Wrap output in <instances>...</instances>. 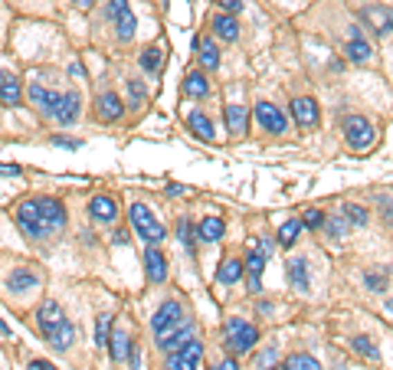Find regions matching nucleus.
Masks as SVG:
<instances>
[{
    "instance_id": "41",
    "label": "nucleus",
    "mask_w": 393,
    "mask_h": 370,
    "mask_svg": "<svg viewBox=\"0 0 393 370\" xmlns=\"http://www.w3.org/2000/svg\"><path fill=\"white\" fill-rule=\"evenodd\" d=\"M321 226H325L331 236H344V233H347V220H338V216H328Z\"/></svg>"
},
{
    "instance_id": "36",
    "label": "nucleus",
    "mask_w": 393,
    "mask_h": 370,
    "mask_svg": "<svg viewBox=\"0 0 393 370\" xmlns=\"http://www.w3.org/2000/svg\"><path fill=\"white\" fill-rule=\"evenodd\" d=\"M109 334H111V315H98V321H95V344L105 347V344H109Z\"/></svg>"
},
{
    "instance_id": "34",
    "label": "nucleus",
    "mask_w": 393,
    "mask_h": 370,
    "mask_svg": "<svg viewBox=\"0 0 393 370\" xmlns=\"http://www.w3.org/2000/svg\"><path fill=\"white\" fill-rule=\"evenodd\" d=\"M282 370H321V364L311 354H292V358L282 364Z\"/></svg>"
},
{
    "instance_id": "31",
    "label": "nucleus",
    "mask_w": 393,
    "mask_h": 370,
    "mask_svg": "<svg viewBox=\"0 0 393 370\" xmlns=\"http://www.w3.org/2000/svg\"><path fill=\"white\" fill-rule=\"evenodd\" d=\"M196 50H200V62L207 66V69H217L220 66V50H217V43L207 37L196 39Z\"/></svg>"
},
{
    "instance_id": "38",
    "label": "nucleus",
    "mask_w": 393,
    "mask_h": 370,
    "mask_svg": "<svg viewBox=\"0 0 393 370\" xmlns=\"http://www.w3.org/2000/svg\"><path fill=\"white\" fill-rule=\"evenodd\" d=\"M344 220L354 223V226H364V223H367V210H364V207H354V203H351V207H344Z\"/></svg>"
},
{
    "instance_id": "9",
    "label": "nucleus",
    "mask_w": 393,
    "mask_h": 370,
    "mask_svg": "<svg viewBox=\"0 0 393 370\" xmlns=\"http://www.w3.org/2000/svg\"><path fill=\"white\" fill-rule=\"evenodd\" d=\"M256 118L266 131H272V135H285V131H289V115H285L279 105H272V102H259Z\"/></svg>"
},
{
    "instance_id": "35",
    "label": "nucleus",
    "mask_w": 393,
    "mask_h": 370,
    "mask_svg": "<svg viewBox=\"0 0 393 370\" xmlns=\"http://www.w3.org/2000/svg\"><path fill=\"white\" fill-rule=\"evenodd\" d=\"M298 233H302V220H285L282 230H279V246H292Z\"/></svg>"
},
{
    "instance_id": "17",
    "label": "nucleus",
    "mask_w": 393,
    "mask_h": 370,
    "mask_svg": "<svg viewBox=\"0 0 393 370\" xmlns=\"http://www.w3.org/2000/svg\"><path fill=\"white\" fill-rule=\"evenodd\" d=\"M292 115L302 128H315L318 124V105H315V99H308V95L292 102Z\"/></svg>"
},
{
    "instance_id": "3",
    "label": "nucleus",
    "mask_w": 393,
    "mask_h": 370,
    "mask_svg": "<svg viewBox=\"0 0 393 370\" xmlns=\"http://www.w3.org/2000/svg\"><path fill=\"white\" fill-rule=\"evenodd\" d=\"M17 223H20V230H24L30 239H46V236H53V226H49L46 216L39 213L37 200H24V203L17 207Z\"/></svg>"
},
{
    "instance_id": "1",
    "label": "nucleus",
    "mask_w": 393,
    "mask_h": 370,
    "mask_svg": "<svg viewBox=\"0 0 393 370\" xmlns=\"http://www.w3.org/2000/svg\"><path fill=\"white\" fill-rule=\"evenodd\" d=\"M223 341H226V347L233 354H249L259 344V328L243 318H230L223 324Z\"/></svg>"
},
{
    "instance_id": "44",
    "label": "nucleus",
    "mask_w": 393,
    "mask_h": 370,
    "mask_svg": "<svg viewBox=\"0 0 393 370\" xmlns=\"http://www.w3.org/2000/svg\"><path fill=\"white\" fill-rule=\"evenodd\" d=\"M128 364H131V370H141V351H138V341H131V347H128Z\"/></svg>"
},
{
    "instance_id": "49",
    "label": "nucleus",
    "mask_w": 393,
    "mask_h": 370,
    "mask_svg": "<svg viewBox=\"0 0 393 370\" xmlns=\"http://www.w3.org/2000/svg\"><path fill=\"white\" fill-rule=\"evenodd\" d=\"M272 249H275V243H272L269 236H266V239H259V252H262V256H269Z\"/></svg>"
},
{
    "instance_id": "56",
    "label": "nucleus",
    "mask_w": 393,
    "mask_h": 370,
    "mask_svg": "<svg viewBox=\"0 0 393 370\" xmlns=\"http://www.w3.org/2000/svg\"><path fill=\"white\" fill-rule=\"evenodd\" d=\"M387 311H393V298H390V302H387Z\"/></svg>"
},
{
    "instance_id": "46",
    "label": "nucleus",
    "mask_w": 393,
    "mask_h": 370,
    "mask_svg": "<svg viewBox=\"0 0 393 370\" xmlns=\"http://www.w3.org/2000/svg\"><path fill=\"white\" fill-rule=\"evenodd\" d=\"M217 3H220L226 13H239V10H243V0H217Z\"/></svg>"
},
{
    "instance_id": "42",
    "label": "nucleus",
    "mask_w": 393,
    "mask_h": 370,
    "mask_svg": "<svg viewBox=\"0 0 393 370\" xmlns=\"http://www.w3.org/2000/svg\"><path fill=\"white\" fill-rule=\"evenodd\" d=\"M128 92H131V102L141 105V99H145V86H141V79H128Z\"/></svg>"
},
{
    "instance_id": "2",
    "label": "nucleus",
    "mask_w": 393,
    "mask_h": 370,
    "mask_svg": "<svg viewBox=\"0 0 393 370\" xmlns=\"http://www.w3.org/2000/svg\"><path fill=\"white\" fill-rule=\"evenodd\" d=\"M128 216H131V226H135V233L145 239L147 246H158L161 239H167L164 226H161L158 216L151 213V207H145V203H135V207L128 210Z\"/></svg>"
},
{
    "instance_id": "12",
    "label": "nucleus",
    "mask_w": 393,
    "mask_h": 370,
    "mask_svg": "<svg viewBox=\"0 0 393 370\" xmlns=\"http://www.w3.org/2000/svg\"><path fill=\"white\" fill-rule=\"evenodd\" d=\"M62 321H66V315H62V305H60V302H53V298H49V302H43V305H39V311H37L39 334H49L53 328H56V324H62Z\"/></svg>"
},
{
    "instance_id": "21",
    "label": "nucleus",
    "mask_w": 393,
    "mask_h": 370,
    "mask_svg": "<svg viewBox=\"0 0 393 370\" xmlns=\"http://www.w3.org/2000/svg\"><path fill=\"white\" fill-rule=\"evenodd\" d=\"M187 128H190L196 138H203V141H217V128H213V122H210L203 111H190V115H187Z\"/></svg>"
},
{
    "instance_id": "18",
    "label": "nucleus",
    "mask_w": 393,
    "mask_h": 370,
    "mask_svg": "<svg viewBox=\"0 0 393 370\" xmlns=\"http://www.w3.org/2000/svg\"><path fill=\"white\" fill-rule=\"evenodd\" d=\"M285 272H289V282H292L295 292H308V262L302 256H292V259L285 262Z\"/></svg>"
},
{
    "instance_id": "52",
    "label": "nucleus",
    "mask_w": 393,
    "mask_h": 370,
    "mask_svg": "<svg viewBox=\"0 0 393 370\" xmlns=\"http://www.w3.org/2000/svg\"><path fill=\"white\" fill-rule=\"evenodd\" d=\"M213 370H239V367H236V360H220V364H213Z\"/></svg>"
},
{
    "instance_id": "27",
    "label": "nucleus",
    "mask_w": 393,
    "mask_h": 370,
    "mask_svg": "<svg viewBox=\"0 0 393 370\" xmlns=\"http://www.w3.org/2000/svg\"><path fill=\"white\" fill-rule=\"evenodd\" d=\"M39 275L33 269H13L10 275H7V285H10L13 292H26V288H37Z\"/></svg>"
},
{
    "instance_id": "48",
    "label": "nucleus",
    "mask_w": 393,
    "mask_h": 370,
    "mask_svg": "<svg viewBox=\"0 0 393 370\" xmlns=\"http://www.w3.org/2000/svg\"><path fill=\"white\" fill-rule=\"evenodd\" d=\"M111 243H115V246H128V233H125V230H115V233H111Z\"/></svg>"
},
{
    "instance_id": "53",
    "label": "nucleus",
    "mask_w": 393,
    "mask_h": 370,
    "mask_svg": "<svg viewBox=\"0 0 393 370\" xmlns=\"http://www.w3.org/2000/svg\"><path fill=\"white\" fill-rule=\"evenodd\" d=\"M184 194V187L181 184H167V197H181Z\"/></svg>"
},
{
    "instance_id": "8",
    "label": "nucleus",
    "mask_w": 393,
    "mask_h": 370,
    "mask_svg": "<svg viewBox=\"0 0 393 370\" xmlns=\"http://www.w3.org/2000/svg\"><path fill=\"white\" fill-rule=\"evenodd\" d=\"M105 13H109V20L115 24V30H118L122 39L135 37V13L128 7V0H109V10Z\"/></svg>"
},
{
    "instance_id": "43",
    "label": "nucleus",
    "mask_w": 393,
    "mask_h": 370,
    "mask_svg": "<svg viewBox=\"0 0 393 370\" xmlns=\"http://www.w3.org/2000/svg\"><path fill=\"white\" fill-rule=\"evenodd\" d=\"M53 145H56V148H69V151H75L79 145H82V141H79V138H62V135H53Z\"/></svg>"
},
{
    "instance_id": "22",
    "label": "nucleus",
    "mask_w": 393,
    "mask_h": 370,
    "mask_svg": "<svg viewBox=\"0 0 393 370\" xmlns=\"http://www.w3.org/2000/svg\"><path fill=\"white\" fill-rule=\"evenodd\" d=\"M226 124H230L233 138H243L246 128H249V109L246 105H226Z\"/></svg>"
},
{
    "instance_id": "16",
    "label": "nucleus",
    "mask_w": 393,
    "mask_h": 370,
    "mask_svg": "<svg viewBox=\"0 0 393 370\" xmlns=\"http://www.w3.org/2000/svg\"><path fill=\"white\" fill-rule=\"evenodd\" d=\"M190 337H196V331H194V324H190V321H184V324H181L177 331H171V334H164V337H158V347L171 354V351H177V347H184L187 341H190Z\"/></svg>"
},
{
    "instance_id": "54",
    "label": "nucleus",
    "mask_w": 393,
    "mask_h": 370,
    "mask_svg": "<svg viewBox=\"0 0 393 370\" xmlns=\"http://www.w3.org/2000/svg\"><path fill=\"white\" fill-rule=\"evenodd\" d=\"M75 7H79V10H92V7H95V0H75Z\"/></svg>"
},
{
    "instance_id": "15",
    "label": "nucleus",
    "mask_w": 393,
    "mask_h": 370,
    "mask_svg": "<svg viewBox=\"0 0 393 370\" xmlns=\"http://www.w3.org/2000/svg\"><path fill=\"white\" fill-rule=\"evenodd\" d=\"M95 111H98V118L102 122H118L122 118V111H125V102L115 95V92H102L95 102Z\"/></svg>"
},
{
    "instance_id": "6",
    "label": "nucleus",
    "mask_w": 393,
    "mask_h": 370,
    "mask_svg": "<svg viewBox=\"0 0 393 370\" xmlns=\"http://www.w3.org/2000/svg\"><path fill=\"white\" fill-rule=\"evenodd\" d=\"M79 115H82L79 92H56V102H53V109H49L46 118H53L56 124H75Z\"/></svg>"
},
{
    "instance_id": "10",
    "label": "nucleus",
    "mask_w": 393,
    "mask_h": 370,
    "mask_svg": "<svg viewBox=\"0 0 393 370\" xmlns=\"http://www.w3.org/2000/svg\"><path fill=\"white\" fill-rule=\"evenodd\" d=\"M37 207H39V213L46 216L49 226H53V233H60L62 226L69 223V216H66V207H62V200H56V197H37Z\"/></svg>"
},
{
    "instance_id": "23",
    "label": "nucleus",
    "mask_w": 393,
    "mask_h": 370,
    "mask_svg": "<svg viewBox=\"0 0 393 370\" xmlns=\"http://www.w3.org/2000/svg\"><path fill=\"white\" fill-rule=\"evenodd\" d=\"M213 33L223 39V43H233L239 37V24H236L233 13H220V17H213Z\"/></svg>"
},
{
    "instance_id": "19",
    "label": "nucleus",
    "mask_w": 393,
    "mask_h": 370,
    "mask_svg": "<svg viewBox=\"0 0 393 370\" xmlns=\"http://www.w3.org/2000/svg\"><path fill=\"white\" fill-rule=\"evenodd\" d=\"M49 344L56 347V351H66V347H73V341H75V324L73 321H62V324H56L49 334H43Z\"/></svg>"
},
{
    "instance_id": "24",
    "label": "nucleus",
    "mask_w": 393,
    "mask_h": 370,
    "mask_svg": "<svg viewBox=\"0 0 393 370\" xmlns=\"http://www.w3.org/2000/svg\"><path fill=\"white\" fill-rule=\"evenodd\" d=\"M344 53H347V59H351V62H367L370 59V43L360 37V30H357V26L351 30V39H347V50H344Z\"/></svg>"
},
{
    "instance_id": "55",
    "label": "nucleus",
    "mask_w": 393,
    "mask_h": 370,
    "mask_svg": "<svg viewBox=\"0 0 393 370\" xmlns=\"http://www.w3.org/2000/svg\"><path fill=\"white\" fill-rule=\"evenodd\" d=\"M10 331V328H7V324H3V321H0V334H7Z\"/></svg>"
},
{
    "instance_id": "32",
    "label": "nucleus",
    "mask_w": 393,
    "mask_h": 370,
    "mask_svg": "<svg viewBox=\"0 0 393 370\" xmlns=\"http://www.w3.org/2000/svg\"><path fill=\"white\" fill-rule=\"evenodd\" d=\"M239 279H243V262L239 259H226L220 269H217V282L220 285H233V282H239Z\"/></svg>"
},
{
    "instance_id": "45",
    "label": "nucleus",
    "mask_w": 393,
    "mask_h": 370,
    "mask_svg": "<svg viewBox=\"0 0 393 370\" xmlns=\"http://www.w3.org/2000/svg\"><path fill=\"white\" fill-rule=\"evenodd\" d=\"M321 223H325V213H321V210H308L305 220H302V226H321Z\"/></svg>"
},
{
    "instance_id": "50",
    "label": "nucleus",
    "mask_w": 393,
    "mask_h": 370,
    "mask_svg": "<svg viewBox=\"0 0 393 370\" xmlns=\"http://www.w3.org/2000/svg\"><path fill=\"white\" fill-rule=\"evenodd\" d=\"M26 370H56V367H53L49 360H33V364H30Z\"/></svg>"
},
{
    "instance_id": "30",
    "label": "nucleus",
    "mask_w": 393,
    "mask_h": 370,
    "mask_svg": "<svg viewBox=\"0 0 393 370\" xmlns=\"http://www.w3.org/2000/svg\"><path fill=\"white\" fill-rule=\"evenodd\" d=\"M223 233H226V226H223L220 216H207V220H200V239H203V243H220Z\"/></svg>"
},
{
    "instance_id": "7",
    "label": "nucleus",
    "mask_w": 393,
    "mask_h": 370,
    "mask_svg": "<svg viewBox=\"0 0 393 370\" xmlns=\"http://www.w3.org/2000/svg\"><path fill=\"white\" fill-rule=\"evenodd\" d=\"M200 358H203V341H200V337H190L184 347H177V351L167 354V364H164V367L167 370H196Z\"/></svg>"
},
{
    "instance_id": "47",
    "label": "nucleus",
    "mask_w": 393,
    "mask_h": 370,
    "mask_svg": "<svg viewBox=\"0 0 393 370\" xmlns=\"http://www.w3.org/2000/svg\"><path fill=\"white\" fill-rule=\"evenodd\" d=\"M272 360H275V347H269V351H266V354L259 358V370H269Z\"/></svg>"
},
{
    "instance_id": "5",
    "label": "nucleus",
    "mask_w": 393,
    "mask_h": 370,
    "mask_svg": "<svg viewBox=\"0 0 393 370\" xmlns=\"http://www.w3.org/2000/svg\"><path fill=\"white\" fill-rule=\"evenodd\" d=\"M184 321H187L184 305H181L177 298H167V302H164V305H161V308L151 315V331L158 334V337H164V334L177 331Z\"/></svg>"
},
{
    "instance_id": "13",
    "label": "nucleus",
    "mask_w": 393,
    "mask_h": 370,
    "mask_svg": "<svg viewBox=\"0 0 393 370\" xmlns=\"http://www.w3.org/2000/svg\"><path fill=\"white\" fill-rule=\"evenodd\" d=\"M145 272L151 282H164L167 279V259H164V252H161L158 246H147L145 249Z\"/></svg>"
},
{
    "instance_id": "28",
    "label": "nucleus",
    "mask_w": 393,
    "mask_h": 370,
    "mask_svg": "<svg viewBox=\"0 0 393 370\" xmlns=\"http://www.w3.org/2000/svg\"><path fill=\"white\" fill-rule=\"evenodd\" d=\"M246 262H249V292H262V279H259V275L266 269V256H262L259 249H253Z\"/></svg>"
},
{
    "instance_id": "11",
    "label": "nucleus",
    "mask_w": 393,
    "mask_h": 370,
    "mask_svg": "<svg viewBox=\"0 0 393 370\" xmlns=\"http://www.w3.org/2000/svg\"><path fill=\"white\" fill-rule=\"evenodd\" d=\"M20 99H24L20 79H17L13 73H7V69H0V105L13 109V105H20Z\"/></svg>"
},
{
    "instance_id": "29",
    "label": "nucleus",
    "mask_w": 393,
    "mask_h": 370,
    "mask_svg": "<svg viewBox=\"0 0 393 370\" xmlns=\"http://www.w3.org/2000/svg\"><path fill=\"white\" fill-rule=\"evenodd\" d=\"M184 92L190 95V99H207L210 95V82L203 73H187L184 79Z\"/></svg>"
},
{
    "instance_id": "51",
    "label": "nucleus",
    "mask_w": 393,
    "mask_h": 370,
    "mask_svg": "<svg viewBox=\"0 0 393 370\" xmlns=\"http://www.w3.org/2000/svg\"><path fill=\"white\" fill-rule=\"evenodd\" d=\"M0 174H7V177H17V174H20V167H17V164H0Z\"/></svg>"
},
{
    "instance_id": "37",
    "label": "nucleus",
    "mask_w": 393,
    "mask_h": 370,
    "mask_svg": "<svg viewBox=\"0 0 393 370\" xmlns=\"http://www.w3.org/2000/svg\"><path fill=\"white\" fill-rule=\"evenodd\" d=\"M158 66H161V50L151 46V50L141 56V69H145V73H158Z\"/></svg>"
},
{
    "instance_id": "26",
    "label": "nucleus",
    "mask_w": 393,
    "mask_h": 370,
    "mask_svg": "<svg viewBox=\"0 0 393 370\" xmlns=\"http://www.w3.org/2000/svg\"><path fill=\"white\" fill-rule=\"evenodd\" d=\"M109 354H111V360H115V364H122L125 358H128V347H131V337H128V334L122 331V328H115V331L109 334Z\"/></svg>"
},
{
    "instance_id": "4",
    "label": "nucleus",
    "mask_w": 393,
    "mask_h": 370,
    "mask_svg": "<svg viewBox=\"0 0 393 370\" xmlns=\"http://www.w3.org/2000/svg\"><path fill=\"white\" fill-rule=\"evenodd\" d=\"M344 138L354 151H367L377 141V128H374L367 115H347L344 118Z\"/></svg>"
},
{
    "instance_id": "25",
    "label": "nucleus",
    "mask_w": 393,
    "mask_h": 370,
    "mask_svg": "<svg viewBox=\"0 0 393 370\" xmlns=\"http://www.w3.org/2000/svg\"><path fill=\"white\" fill-rule=\"evenodd\" d=\"M26 95H30V102H33V109L39 111V115H43V118H46L49 115V109H53V102H56V92H53V89H46V86H30V92H26Z\"/></svg>"
},
{
    "instance_id": "20",
    "label": "nucleus",
    "mask_w": 393,
    "mask_h": 370,
    "mask_svg": "<svg viewBox=\"0 0 393 370\" xmlns=\"http://www.w3.org/2000/svg\"><path fill=\"white\" fill-rule=\"evenodd\" d=\"M360 17H364V20H367L377 33H390V30H393V10H390V7H367Z\"/></svg>"
},
{
    "instance_id": "40",
    "label": "nucleus",
    "mask_w": 393,
    "mask_h": 370,
    "mask_svg": "<svg viewBox=\"0 0 393 370\" xmlns=\"http://www.w3.org/2000/svg\"><path fill=\"white\" fill-rule=\"evenodd\" d=\"M364 282H367L370 292H383V288H387V275H383V272H367Z\"/></svg>"
},
{
    "instance_id": "39",
    "label": "nucleus",
    "mask_w": 393,
    "mask_h": 370,
    "mask_svg": "<svg viewBox=\"0 0 393 370\" xmlns=\"http://www.w3.org/2000/svg\"><path fill=\"white\" fill-rule=\"evenodd\" d=\"M177 233H181V243H184L187 249H194V223L181 220V223H177Z\"/></svg>"
},
{
    "instance_id": "33",
    "label": "nucleus",
    "mask_w": 393,
    "mask_h": 370,
    "mask_svg": "<svg viewBox=\"0 0 393 370\" xmlns=\"http://www.w3.org/2000/svg\"><path fill=\"white\" fill-rule=\"evenodd\" d=\"M351 351L360 354V358H367V360H381V351H377V344L370 341L367 334H357L354 341H351Z\"/></svg>"
},
{
    "instance_id": "14",
    "label": "nucleus",
    "mask_w": 393,
    "mask_h": 370,
    "mask_svg": "<svg viewBox=\"0 0 393 370\" xmlns=\"http://www.w3.org/2000/svg\"><path fill=\"white\" fill-rule=\"evenodd\" d=\"M89 216L98 220V223H111L115 216H118V203H115V197H109V194L92 197V203H89Z\"/></svg>"
}]
</instances>
